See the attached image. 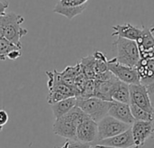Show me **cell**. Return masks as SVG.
Here are the masks:
<instances>
[{"mask_svg":"<svg viewBox=\"0 0 154 148\" xmlns=\"http://www.w3.org/2000/svg\"><path fill=\"white\" fill-rule=\"evenodd\" d=\"M77 141L81 143L89 144L91 146L96 145L97 142V123L93 121L92 119L88 118L83 123H81L77 128Z\"/></svg>","mask_w":154,"mask_h":148,"instance_id":"obj_10","label":"cell"},{"mask_svg":"<svg viewBox=\"0 0 154 148\" xmlns=\"http://www.w3.org/2000/svg\"><path fill=\"white\" fill-rule=\"evenodd\" d=\"M117 79L112 74V76L106 80H95V92H94V97L98 98L100 99L106 100V101H110L112 102L111 99V93L113 90L114 84Z\"/></svg>","mask_w":154,"mask_h":148,"instance_id":"obj_15","label":"cell"},{"mask_svg":"<svg viewBox=\"0 0 154 148\" xmlns=\"http://www.w3.org/2000/svg\"><path fill=\"white\" fill-rule=\"evenodd\" d=\"M91 148H117V147H113V146H102V145H98V144H96V145H93L91 146ZM132 148H139L138 146H134Z\"/></svg>","mask_w":154,"mask_h":148,"instance_id":"obj_27","label":"cell"},{"mask_svg":"<svg viewBox=\"0 0 154 148\" xmlns=\"http://www.w3.org/2000/svg\"><path fill=\"white\" fill-rule=\"evenodd\" d=\"M21 56H22V49H15L8 54L7 59L11 60V61H14V60L20 58Z\"/></svg>","mask_w":154,"mask_h":148,"instance_id":"obj_25","label":"cell"},{"mask_svg":"<svg viewBox=\"0 0 154 148\" xmlns=\"http://www.w3.org/2000/svg\"><path fill=\"white\" fill-rule=\"evenodd\" d=\"M77 106V98H68L53 105H51L54 118L56 119L63 117L69 113L73 108Z\"/></svg>","mask_w":154,"mask_h":148,"instance_id":"obj_17","label":"cell"},{"mask_svg":"<svg viewBox=\"0 0 154 148\" xmlns=\"http://www.w3.org/2000/svg\"><path fill=\"white\" fill-rule=\"evenodd\" d=\"M113 46L116 53L115 59L123 65L134 68L141 60L138 45L134 41L118 37L113 43Z\"/></svg>","mask_w":154,"mask_h":148,"instance_id":"obj_3","label":"cell"},{"mask_svg":"<svg viewBox=\"0 0 154 148\" xmlns=\"http://www.w3.org/2000/svg\"><path fill=\"white\" fill-rule=\"evenodd\" d=\"M8 119H9V117L6 111L4 109H0V132L3 130L4 126L8 122Z\"/></svg>","mask_w":154,"mask_h":148,"instance_id":"obj_24","label":"cell"},{"mask_svg":"<svg viewBox=\"0 0 154 148\" xmlns=\"http://www.w3.org/2000/svg\"><path fill=\"white\" fill-rule=\"evenodd\" d=\"M86 8H87V5H80V6H65L57 3L52 11L56 14H59L67 17L69 20H72L77 15L82 14Z\"/></svg>","mask_w":154,"mask_h":148,"instance_id":"obj_18","label":"cell"},{"mask_svg":"<svg viewBox=\"0 0 154 148\" xmlns=\"http://www.w3.org/2000/svg\"><path fill=\"white\" fill-rule=\"evenodd\" d=\"M140 80V83L145 86L150 95L154 94V60L141 59L134 67Z\"/></svg>","mask_w":154,"mask_h":148,"instance_id":"obj_8","label":"cell"},{"mask_svg":"<svg viewBox=\"0 0 154 148\" xmlns=\"http://www.w3.org/2000/svg\"><path fill=\"white\" fill-rule=\"evenodd\" d=\"M138 45L141 59H153L154 58V39L150 32L149 27L142 26V35L136 41Z\"/></svg>","mask_w":154,"mask_h":148,"instance_id":"obj_11","label":"cell"},{"mask_svg":"<svg viewBox=\"0 0 154 148\" xmlns=\"http://www.w3.org/2000/svg\"><path fill=\"white\" fill-rule=\"evenodd\" d=\"M55 148H91V145L75 140H67L61 146H56Z\"/></svg>","mask_w":154,"mask_h":148,"instance_id":"obj_22","label":"cell"},{"mask_svg":"<svg viewBox=\"0 0 154 148\" xmlns=\"http://www.w3.org/2000/svg\"><path fill=\"white\" fill-rule=\"evenodd\" d=\"M130 90V104H134L137 107L146 110L154 116V107L152 103L149 91L143 84L129 85Z\"/></svg>","mask_w":154,"mask_h":148,"instance_id":"obj_7","label":"cell"},{"mask_svg":"<svg viewBox=\"0 0 154 148\" xmlns=\"http://www.w3.org/2000/svg\"><path fill=\"white\" fill-rule=\"evenodd\" d=\"M113 102L106 101L96 97L88 99L77 98V107H79L90 119L98 123L108 115V111Z\"/></svg>","mask_w":154,"mask_h":148,"instance_id":"obj_4","label":"cell"},{"mask_svg":"<svg viewBox=\"0 0 154 148\" xmlns=\"http://www.w3.org/2000/svg\"><path fill=\"white\" fill-rule=\"evenodd\" d=\"M107 69L117 80L128 85L140 83L139 76L135 68L123 65L117 62L115 58L107 61Z\"/></svg>","mask_w":154,"mask_h":148,"instance_id":"obj_6","label":"cell"},{"mask_svg":"<svg viewBox=\"0 0 154 148\" xmlns=\"http://www.w3.org/2000/svg\"><path fill=\"white\" fill-rule=\"evenodd\" d=\"M108 116L128 125H133L134 123V118L132 115L130 109V104H123L118 102H113L109 111Z\"/></svg>","mask_w":154,"mask_h":148,"instance_id":"obj_13","label":"cell"},{"mask_svg":"<svg viewBox=\"0 0 154 148\" xmlns=\"http://www.w3.org/2000/svg\"><path fill=\"white\" fill-rule=\"evenodd\" d=\"M112 28L114 30V32L112 33V36H118L120 38H125L136 42L142 35V28L134 26L130 23L114 25L112 26Z\"/></svg>","mask_w":154,"mask_h":148,"instance_id":"obj_14","label":"cell"},{"mask_svg":"<svg viewBox=\"0 0 154 148\" xmlns=\"http://www.w3.org/2000/svg\"><path fill=\"white\" fill-rule=\"evenodd\" d=\"M88 118H89L76 106L63 117L55 119L52 128L53 133L56 136L66 138L67 140L77 141L76 132L78 126Z\"/></svg>","mask_w":154,"mask_h":148,"instance_id":"obj_1","label":"cell"},{"mask_svg":"<svg viewBox=\"0 0 154 148\" xmlns=\"http://www.w3.org/2000/svg\"><path fill=\"white\" fill-rule=\"evenodd\" d=\"M130 109L132 112V115L135 121H147V122H152L154 121V116L151 113L147 112L146 110L137 107L134 104H130Z\"/></svg>","mask_w":154,"mask_h":148,"instance_id":"obj_19","label":"cell"},{"mask_svg":"<svg viewBox=\"0 0 154 148\" xmlns=\"http://www.w3.org/2000/svg\"><path fill=\"white\" fill-rule=\"evenodd\" d=\"M153 60H154V58H153Z\"/></svg>","mask_w":154,"mask_h":148,"instance_id":"obj_29","label":"cell"},{"mask_svg":"<svg viewBox=\"0 0 154 148\" xmlns=\"http://www.w3.org/2000/svg\"><path fill=\"white\" fill-rule=\"evenodd\" d=\"M131 127V125L123 123L107 115L97 123V142L120 135L130 129Z\"/></svg>","mask_w":154,"mask_h":148,"instance_id":"obj_5","label":"cell"},{"mask_svg":"<svg viewBox=\"0 0 154 148\" xmlns=\"http://www.w3.org/2000/svg\"><path fill=\"white\" fill-rule=\"evenodd\" d=\"M9 6V2L7 0H0V17L5 14V10Z\"/></svg>","mask_w":154,"mask_h":148,"instance_id":"obj_26","label":"cell"},{"mask_svg":"<svg viewBox=\"0 0 154 148\" xmlns=\"http://www.w3.org/2000/svg\"><path fill=\"white\" fill-rule=\"evenodd\" d=\"M97 144L117 148H132L134 146H136L134 141L131 128L116 137L98 141Z\"/></svg>","mask_w":154,"mask_h":148,"instance_id":"obj_12","label":"cell"},{"mask_svg":"<svg viewBox=\"0 0 154 148\" xmlns=\"http://www.w3.org/2000/svg\"><path fill=\"white\" fill-rule=\"evenodd\" d=\"M65 99H68L66 98L64 95H62L61 93L56 91V90H49V93H48V97H47V101L50 105H53L57 102H60Z\"/></svg>","mask_w":154,"mask_h":148,"instance_id":"obj_21","label":"cell"},{"mask_svg":"<svg viewBox=\"0 0 154 148\" xmlns=\"http://www.w3.org/2000/svg\"><path fill=\"white\" fill-rule=\"evenodd\" d=\"M88 0H60L58 3L65 6H80L87 5Z\"/></svg>","mask_w":154,"mask_h":148,"instance_id":"obj_23","label":"cell"},{"mask_svg":"<svg viewBox=\"0 0 154 148\" xmlns=\"http://www.w3.org/2000/svg\"><path fill=\"white\" fill-rule=\"evenodd\" d=\"M134 141L136 146L142 147L147 140L153 137L154 126L152 122L147 121H134L131 127Z\"/></svg>","mask_w":154,"mask_h":148,"instance_id":"obj_9","label":"cell"},{"mask_svg":"<svg viewBox=\"0 0 154 148\" xmlns=\"http://www.w3.org/2000/svg\"><path fill=\"white\" fill-rule=\"evenodd\" d=\"M111 99H112V102L130 104L129 85L119 80H116L114 84L113 90L111 93Z\"/></svg>","mask_w":154,"mask_h":148,"instance_id":"obj_16","label":"cell"},{"mask_svg":"<svg viewBox=\"0 0 154 148\" xmlns=\"http://www.w3.org/2000/svg\"><path fill=\"white\" fill-rule=\"evenodd\" d=\"M15 49H22V48L14 45L5 38L1 37L0 38V61H5L7 59L8 54Z\"/></svg>","mask_w":154,"mask_h":148,"instance_id":"obj_20","label":"cell"},{"mask_svg":"<svg viewBox=\"0 0 154 148\" xmlns=\"http://www.w3.org/2000/svg\"><path fill=\"white\" fill-rule=\"evenodd\" d=\"M24 18L14 12L5 13L0 17V24L3 26V37L20 48H22V37L28 33L27 29L22 26Z\"/></svg>","mask_w":154,"mask_h":148,"instance_id":"obj_2","label":"cell"},{"mask_svg":"<svg viewBox=\"0 0 154 148\" xmlns=\"http://www.w3.org/2000/svg\"><path fill=\"white\" fill-rule=\"evenodd\" d=\"M149 29H150V32H151V33H152V35L154 39V24H152L151 27H149Z\"/></svg>","mask_w":154,"mask_h":148,"instance_id":"obj_28","label":"cell"}]
</instances>
